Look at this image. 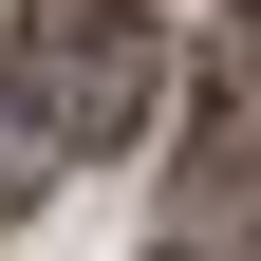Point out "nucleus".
<instances>
[{
    "label": "nucleus",
    "instance_id": "nucleus-3",
    "mask_svg": "<svg viewBox=\"0 0 261 261\" xmlns=\"http://www.w3.org/2000/svg\"><path fill=\"white\" fill-rule=\"evenodd\" d=\"M38 168H56V130H38V93H19V75H0V224H19V205H38Z\"/></svg>",
    "mask_w": 261,
    "mask_h": 261
},
{
    "label": "nucleus",
    "instance_id": "nucleus-1",
    "mask_svg": "<svg viewBox=\"0 0 261 261\" xmlns=\"http://www.w3.org/2000/svg\"><path fill=\"white\" fill-rule=\"evenodd\" d=\"M0 75L38 93L56 149H130V130L168 112V19L149 0H19V56Z\"/></svg>",
    "mask_w": 261,
    "mask_h": 261
},
{
    "label": "nucleus",
    "instance_id": "nucleus-2",
    "mask_svg": "<svg viewBox=\"0 0 261 261\" xmlns=\"http://www.w3.org/2000/svg\"><path fill=\"white\" fill-rule=\"evenodd\" d=\"M261 205V56L224 75V112H205V168H187V224H243Z\"/></svg>",
    "mask_w": 261,
    "mask_h": 261
}]
</instances>
